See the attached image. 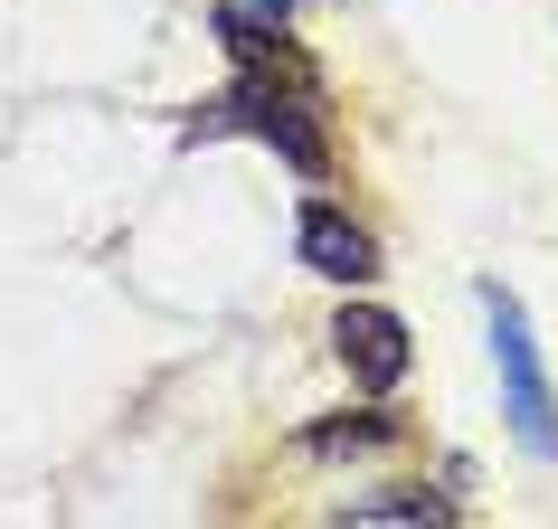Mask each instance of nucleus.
<instances>
[{"label": "nucleus", "instance_id": "nucleus-2", "mask_svg": "<svg viewBox=\"0 0 558 529\" xmlns=\"http://www.w3.org/2000/svg\"><path fill=\"white\" fill-rule=\"evenodd\" d=\"M483 303H493V359H501V397H511V435L530 454H558V397H549V369H539V341H530V312L501 284Z\"/></svg>", "mask_w": 558, "mask_h": 529}, {"label": "nucleus", "instance_id": "nucleus-5", "mask_svg": "<svg viewBox=\"0 0 558 529\" xmlns=\"http://www.w3.org/2000/svg\"><path fill=\"white\" fill-rule=\"evenodd\" d=\"M398 426L388 416H341V426H313V454H360V444H388Z\"/></svg>", "mask_w": 558, "mask_h": 529}, {"label": "nucleus", "instance_id": "nucleus-6", "mask_svg": "<svg viewBox=\"0 0 558 529\" xmlns=\"http://www.w3.org/2000/svg\"><path fill=\"white\" fill-rule=\"evenodd\" d=\"M369 520H445V501L436 492H388V501H360Z\"/></svg>", "mask_w": 558, "mask_h": 529}, {"label": "nucleus", "instance_id": "nucleus-1", "mask_svg": "<svg viewBox=\"0 0 558 529\" xmlns=\"http://www.w3.org/2000/svg\"><path fill=\"white\" fill-rule=\"evenodd\" d=\"M190 133H256V143H275L294 171H323V123H313V95L303 86H265V76H246L236 95H218V104H199V123Z\"/></svg>", "mask_w": 558, "mask_h": 529}, {"label": "nucleus", "instance_id": "nucleus-3", "mask_svg": "<svg viewBox=\"0 0 558 529\" xmlns=\"http://www.w3.org/2000/svg\"><path fill=\"white\" fill-rule=\"evenodd\" d=\"M331 350H341V369H351L360 387H398L408 379V322L379 312V303H351V312L331 322Z\"/></svg>", "mask_w": 558, "mask_h": 529}, {"label": "nucleus", "instance_id": "nucleus-7", "mask_svg": "<svg viewBox=\"0 0 558 529\" xmlns=\"http://www.w3.org/2000/svg\"><path fill=\"white\" fill-rule=\"evenodd\" d=\"M256 10H265V20H275V10H294V0H256Z\"/></svg>", "mask_w": 558, "mask_h": 529}, {"label": "nucleus", "instance_id": "nucleus-4", "mask_svg": "<svg viewBox=\"0 0 558 529\" xmlns=\"http://www.w3.org/2000/svg\"><path fill=\"white\" fill-rule=\"evenodd\" d=\"M294 246H303V264L313 274H331V284H369L379 274V246H369V227H351L341 208H303V227H294Z\"/></svg>", "mask_w": 558, "mask_h": 529}]
</instances>
